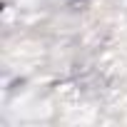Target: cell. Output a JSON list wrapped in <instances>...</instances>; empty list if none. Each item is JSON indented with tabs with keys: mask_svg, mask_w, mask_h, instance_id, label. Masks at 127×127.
<instances>
[]
</instances>
